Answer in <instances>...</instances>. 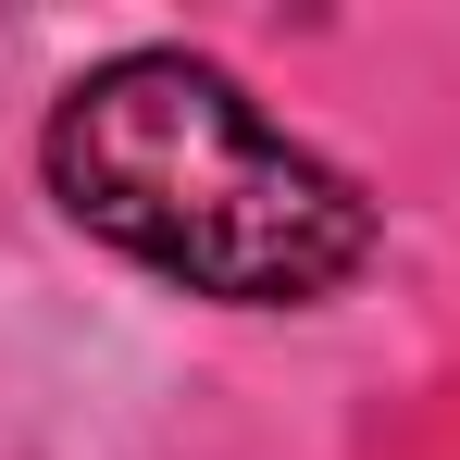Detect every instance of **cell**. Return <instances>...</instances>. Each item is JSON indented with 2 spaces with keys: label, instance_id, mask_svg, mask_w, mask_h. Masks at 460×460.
I'll use <instances>...</instances> for the list:
<instances>
[{
  "label": "cell",
  "instance_id": "1",
  "mask_svg": "<svg viewBox=\"0 0 460 460\" xmlns=\"http://www.w3.org/2000/svg\"><path fill=\"white\" fill-rule=\"evenodd\" d=\"M50 199L137 274L225 311H311L374 261V199L299 150L225 63L199 50H112L50 100L38 137Z\"/></svg>",
  "mask_w": 460,
  "mask_h": 460
}]
</instances>
